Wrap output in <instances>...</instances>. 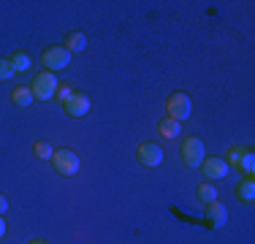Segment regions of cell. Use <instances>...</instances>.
<instances>
[{
  "label": "cell",
  "mask_w": 255,
  "mask_h": 244,
  "mask_svg": "<svg viewBox=\"0 0 255 244\" xmlns=\"http://www.w3.org/2000/svg\"><path fill=\"white\" fill-rule=\"evenodd\" d=\"M65 49H68L71 54L84 52V49H87V35L84 33H68L65 35Z\"/></svg>",
  "instance_id": "cell-12"
},
{
  "label": "cell",
  "mask_w": 255,
  "mask_h": 244,
  "mask_svg": "<svg viewBox=\"0 0 255 244\" xmlns=\"http://www.w3.org/2000/svg\"><path fill=\"white\" fill-rule=\"evenodd\" d=\"M71 95H74V90H71L68 84H63V87H57V95H54V98H60V103H65Z\"/></svg>",
  "instance_id": "cell-20"
},
{
  "label": "cell",
  "mask_w": 255,
  "mask_h": 244,
  "mask_svg": "<svg viewBox=\"0 0 255 244\" xmlns=\"http://www.w3.org/2000/svg\"><path fill=\"white\" fill-rule=\"evenodd\" d=\"M198 198H201L204 204L209 206V204H215V201H217V190H215L212 185H206V182H204V185L198 187Z\"/></svg>",
  "instance_id": "cell-16"
},
{
  "label": "cell",
  "mask_w": 255,
  "mask_h": 244,
  "mask_svg": "<svg viewBox=\"0 0 255 244\" xmlns=\"http://www.w3.org/2000/svg\"><path fill=\"white\" fill-rule=\"evenodd\" d=\"M204 157H206V149H204L201 138L190 136V138H185V141H182V160H185L187 168H201Z\"/></svg>",
  "instance_id": "cell-2"
},
{
  "label": "cell",
  "mask_w": 255,
  "mask_h": 244,
  "mask_svg": "<svg viewBox=\"0 0 255 244\" xmlns=\"http://www.w3.org/2000/svg\"><path fill=\"white\" fill-rule=\"evenodd\" d=\"M35 155H38L41 160H52V157H54V149H52V144H46V141H38V144H35Z\"/></svg>",
  "instance_id": "cell-17"
},
{
  "label": "cell",
  "mask_w": 255,
  "mask_h": 244,
  "mask_svg": "<svg viewBox=\"0 0 255 244\" xmlns=\"http://www.w3.org/2000/svg\"><path fill=\"white\" fill-rule=\"evenodd\" d=\"M11 98H14V103H16V106H22V109L30 106V103L35 101L33 93H30V87H16L14 93H11Z\"/></svg>",
  "instance_id": "cell-14"
},
{
  "label": "cell",
  "mask_w": 255,
  "mask_h": 244,
  "mask_svg": "<svg viewBox=\"0 0 255 244\" xmlns=\"http://www.w3.org/2000/svg\"><path fill=\"white\" fill-rule=\"evenodd\" d=\"M63 106H65V114H68V117L82 120V117H87V114H90V109H93V101H90L87 93H76V90H74V95H71L68 101L63 103Z\"/></svg>",
  "instance_id": "cell-6"
},
{
  "label": "cell",
  "mask_w": 255,
  "mask_h": 244,
  "mask_svg": "<svg viewBox=\"0 0 255 244\" xmlns=\"http://www.w3.org/2000/svg\"><path fill=\"white\" fill-rule=\"evenodd\" d=\"M166 109H168V117L177 120V122H182V120L190 117V112H193V101H190V95H187V93H174L171 98H168Z\"/></svg>",
  "instance_id": "cell-5"
},
{
  "label": "cell",
  "mask_w": 255,
  "mask_h": 244,
  "mask_svg": "<svg viewBox=\"0 0 255 244\" xmlns=\"http://www.w3.org/2000/svg\"><path fill=\"white\" fill-rule=\"evenodd\" d=\"M71 57H74V54H71L65 46H49V49L44 52V68L49 71V73L65 71V68L71 65Z\"/></svg>",
  "instance_id": "cell-3"
},
{
  "label": "cell",
  "mask_w": 255,
  "mask_h": 244,
  "mask_svg": "<svg viewBox=\"0 0 255 244\" xmlns=\"http://www.w3.org/2000/svg\"><path fill=\"white\" fill-rule=\"evenodd\" d=\"M5 236V220H3V215H0V239Z\"/></svg>",
  "instance_id": "cell-22"
},
{
  "label": "cell",
  "mask_w": 255,
  "mask_h": 244,
  "mask_svg": "<svg viewBox=\"0 0 255 244\" xmlns=\"http://www.w3.org/2000/svg\"><path fill=\"white\" fill-rule=\"evenodd\" d=\"M206 220H209L215 228H223V225L228 223V209L220 204V201H215V204L206 206Z\"/></svg>",
  "instance_id": "cell-9"
},
{
  "label": "cell",
  "mask_w": 255,
  "mask_h": 244,
  "mask_svg": "<svg viewBox=\"0 0 255 244\" xmlns=\"http://www.w3.org/2000/svg\"><path fill=\"white\" fill-rule=\"evenodd\" d=\"M52 166L57 174L63 176H74L79 171V155L74 149H54V157H52Z\"/></svg>",
  "instance_id": "cell-4"
},
{
  "label": "cell",
  "mask_w": 255,
  "mask_h": 244,
  "mask_svg": "<svg viewBox=\"0 0 255 244\" xmlns=\"http://www.w3.org/2000/svg\"><path fill=\"white\" fill-rule=\"evenodd\" d=\"M157 130H160V136H166V138H179V136H182V122L166 117V120H160Z\"/></svg>",
  "instance_id": "cell-11"
},
{
  "label": "cell",
  "mask_w": 255,
  "mask_h": 244,
  "mask_svg": "<svg viewBox=\"0 0 255 244\" xmlns=\"http://www.w3.org/2000/svg\"><path fill=\"white\" fill-rule=\"evenodd\" d=\"M14 76L16 73H14V68H11V63L0 57V82H8V79H14Z\"/></svg>",
  "instance_id": "cell-18"
},
{
  "label": "cell",
  "mask_w": 255,
  "mask_h": 244,
  "mask_svg": "<svg viewBox=\"0 0 255 244\" xmlns=\"http://www.w3.org/2000/svg\"><path fill=\"white\" fill-rule=\"evenodd\" d=\"M138 163H141L144 168H157V166H160V163H163V149H160V144L147 141V144L138 146Z\"/></svg>",
  "instance_id": "cell-7"
},
{
  "label": "cell",
  "mask_w": 255,
  "mask_h": 244,
  "mask_svg": "<svg viewBox=\"0 0 255 244\" xmlns=\"http://www.w3.org/2000/svg\"><path fill=\"white\" fill-rule=\"evenodd\" d=\"M201 171H204L206 179H226L231 166L226 163V157H204Z\"/></svg>",
  "instance_id": "cell-8"
},
{
  "label": "cell",
  "mask_w": 255,
  "mask_h": 244,
  "mask_svg": "<svg viewBox=\"0 0 255 244\" xmlns=\"http://www.w3.org/2000/svg\"><path fill=\"white\" fill-rule=\"evenodd\" d=\"M242 155H245V146H234V149L228 152V160H226V163H228V166H231V163L236 166V163L242 160Z\"/></svg>",
  "instance_id": "cell-19"
},
{
  "label": "cell",
  "mask_w": 255,
  "mask_h": 244,
  "mask_svg": "<svg viewBox=\"0 0 255 244\" xmlns=\"http://www.w3.org/2000/svg\"><path fill=\"white\" fill-rule=\"evenodd\" d=\"M30 244H46V242H30Z\"/></svg>",
  "instance_id": "cell-23"
},
{
  "label": "cell",
  "mask_w": 255,
  "mask_h": 244,
  "mask_svg": "<svg viewBox=\"0 0 255 244\" xmlns=\"http://www.w3.org/2000/svg\"><path fill=\"white\" fill-rule=\"evenodd\" d=\"M57 76L49 71H44V73H38V76L33 79V84H30V93H33L35 101H49V98L57 95Z\"/></svg>",
  "instance_id": "cell-1"
},
{
  "label": "cell",
  "mask_w": 255,
  "mask_h": 244,
  "mask_svg": "<svg viewBox=\"0 0 255 244\" xmlns=\"http://www.w3.org/2000/svg\"><path fill=\"white\" fill-rule=\"evenodd\" d=\"M236 198L245 201V204H253L255 201V179L253 176H247V179L239 182V187H236Z\"/></svg>",
  "instance_id": "cell-10"
},
{
  "label": "cell",
  "mask_w": 255,
  "mask_h": 244,
  "mask_svg": "<svg viewBox=\"0 0 255 244\" xmlns=\"http://www.w3.org/2000/svg\"><path fill=\"white\" fill-rule=\"evenodd\" d=\"M236 166H239L242 171H245L247 176H253V171H255V155L250 149H245V155H242V160L236 163Z\"/></svg>",
  "instance_id": "cell-15"
},
{
  "label": "cell",
  "mask_w": 255,
  "mask_h": 244,
  "mask_svg": "<svg viewBox=\"0 0 255 244\" xmlns=\"http://www.w3.org/2000/svg\"><path fill=\"white\" fill-rule=\"evenodd\" d=\"M8 63H11V68H14V73H25V71H30L33 60H30V54H25V52H16L8 57Z\"/></svg>",
  "instance_id": "cell-13"
},
{
  "label": "cell",
  "mask_w": 255,
  "mask_h": 244,
  "mask_svg": "<svg viewBox=\"0 0 255 244\" xmlns=\"http://www.w3.org/2000/svg\"><path fill=\"white\" fill-rule=\"evenodd\" d=\"M5 212H8V198L0 195V215H5Z\"/></svg>",
  "instance_id": "cell-21"
}]
</instances>
